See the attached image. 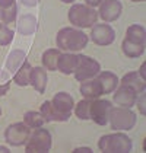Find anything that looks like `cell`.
<instances>
[{
  "label": "cell",
  "mask_w": 146,
  "mask_h": 153,
  "mask_svg": "<svg viewBox=\"0 0 146 153\" xmlns=\"http://www.w3.org/2000/svg\"><path fill=\"white\" fill-rule=\"evenodd\" d=\"M9 91V83H4V85H0V95H4Z\"/></svg>",
  "instance_id": "obj_34"
},
{
  "label": "cell",
  "mask_w": 146,
  "mask_h": 153,
  "mask_svg": "<svg viewBox=\"0 0 146 153\" xmlns=\"http://www.w3.org/2000/svg\"><path fill=\"white\" fill-rule=\"evenodd\" d=\"M88 41V35L76 28H63L57 34V47L64 51H80Z\"/></svg>",
  "instance_id": "obj_1"
},
{
  "label": "cell",
  "mask_w": 146,
  "mask_h": 153,
  "mask_svg": "<svg viewBox=\"0 0 146 153\" xmlns=\"http://www.w3.org/2000/svg\"><path fill=\"white\" fill-rule=\"evenodd\" d=\"M136 98H137L136 92L126 86H120L117 92L114 94V102L124 108H132L133 105H136Z\"/></svg>",
  "instance_id": "obj_11"
},
{
  "label": "cell",
  "mask_w": 146,
  "mask_h": 153,
  "mask_svg": "<svg viewBox=\"0 0 146 153\" xmlns=\"http://www.w3.org/2000/svg\"><path fill=\"white\" fill-rule=\"evenodd\" d=\"M25 63V53L22 50H13L7 56L6 60V69L10 73H16V70Z\"/></svg>",
  "instance_id": "obj_20"
},
{
  "label": "cell",
  "mask_w": 146,
  "mask_h": 153,
  "mask_svg": "<svg viewBox=\"0 0 146 153\" xmlns=\"http://www.w3.org/2000/svg\"><path fill=\"white\" fill-rule=\"evenodd\" d=\"M61 1H64V3H72V1H74V0H61Z\"/></svg>",
  "instance_id": "obj_37"
},
{
  "label": "cell",
  "mask_w": 146,
  "mask_h": 153,
  "mask_svg": "<svg viewBox=\"0 0 146 153\" xmlns=\"http://www.w3.org/2000/svg\"><path fill=\"white\" fill-rule=\"evenodd\" d=\"M36 28V19L32 15H24L21 16L19 22H18V31L22 35H31Z\"/></svg>",
  "instance_id": "obj_21"
},
{
  "label": "cell",
  "mask_w": 146,
  "mask_h": 153,
  "mask_svg": "<svg viewBox=\"0 0 146 153\" xmlns=\"http://www.w3.org/2000/svg\"><path fill=\"white\" fill-rule=\"evenodd\" d=\"M24 121L29 128H38V127H42V124H44V117L41 115V112L29 111V112L25 114Z\"/></svg>",
  "instance_id": "obj_25"
},
{
  "label": "cell",
  "mask_w": 146,
  "mask_h": 153,
  "mask_svg": "<svg viewBox=\"0 0 146 153\" xmlns=\"http://www.w3.org/2000/svg\"><path fill=\"white\" fill-rule=\"evenodd\" d=\"M51 104L60 114H69L70 115L73 106H74V101H73V98L67 92H59L53 98Z\"/></svg>",
  "instance_id": "obj_12"
},
{
  "label": "cell",
  "mask_w": 146,
  "mask_h": 153,
  "mask_svg": "<svg viewBox=\"0 0 146 153\" xmlns=\"http://www.w3.org/2000/svg\"><path fill=\"white\" fill-rule=\"evenodd\" d=\"M123 6L118 0H104L99 4V16L105 22H114L121 15Z\"/></svg>",
  "instance_id": "obj_10"
},
{
  "label": "cell",
  "mask_w": 146,
  "mask_h": 153,
  "mask_svg": "<svg viewBox=\"0 0 146 153\" xmlns=\"http://www.w3.org/2000/svg\"><path fill=\"white\" fill-rule=\"evenodd\" d=\"M145 101H146V95H145V91H143V92H140V96H139V98H136V102H137L139 111H140L142 115L146 114V102Z\"/></svg>",
  "instance_id": "obj_29"
},
{
  "label": "cell",
  "mask_w": 146,
  "mask_h": 153,
  "mask_svg": "<svg viewBox=\"0 0 146 153\" xmlns=\"http://www.w3.org/2000/svg\"><path fill=\"white\" fill-rule=\"evenodd\" d=\"M139 76H140L143 80H146V63H143V64L140 66V69H139Z\"/></svg>",
  "instance_id": "obj_32"
},
{
  "label": "cell",
  "mask_w": 146,
  "mask_h": 153,
  "mask_svg": "<svg viewBox=\"0 0 146 153\" xmlns=\"http://www.w3.org/2000/svg\"><path fill=\"white\" fill-rule=\"evenodd\" d=\"M22 3L26 4V6H35L38 3V0H22Z\"/></svg>",
  "instance_id": "obj_35"
},
{
  "label": "cell",
  "mask_w": 146,
  "mask_h": 153,
  "mask_svg": "<svg viewBox=\"0 0 146 153\" xmlns=\"http://www.w3.org/2000/svg\"><path fill=\"white\" fill-rule=\"evenodd\" d=\"M111 108V102L107 99H92L89 106V120L99 126H105L108 121V111Z\"/></svg>",
  "instance_id": "obj_8"
},
{
  "label": "cell",
  "mask_w": 146,
  "mask_h": 153,
  "mask_svg": "<svg viewBox=\"0 0 146 153\" xmlns=\"http://www.w3.org/2000/svg\"><path fill=\"white\" fill-rule=\"evenodd\" d=\"M76 64H77V56L74 54H60L59 57V63H57V70H60L64 74H70L74 71L76 69Z\"/></svg>",
  "instance_id": "obj_17"
},
{
  "label": "cell",
  "mask_w": 146,
  "mask_h": 153,
  "mask_svg": "<svg viewBox=\"0 0 146 153\" xmlns=\"http://www.w3.org/2000/svg\"><path fill=\"white\" fill-rule=\"evenodd\" d=\"M98 147L104 153H129L132 150V140L123 133L105 134L98 140Z\"/></svg>",
  "instance_id": "obj_2"
},
{
  "label": "cell",
  "mask_w": 146,
  "mask_h": 153,
  "mask_svg": "<svg viewBox=\"0 0 146 153\" xmlns=\"http://www.w3.org/2000/svg\"><path fill=\"white\" fill-rule=\"evenodd\" d=\"M31 136V130L25 123H15L4 131V139L12 146H24Z\"/></svg>",
  "instance_id": "obj_7"
},
{
  "label": "cell",
  "mask_w": 146,
  "mask_h": 153,
  "mask_svg": "<svg viewBox=\"0 0 146 153\" xmlns=\"http://www.w3.org/2000/svg\"><path fill=\"white\" fill-rule=\"evenodd\" d=\"M0 152L6 153V152H9V149H7V147H4V146H0Z\"/></svg>",
  "instance_id": "obj_36"
},
{
  "label": "cell",
  "mask_w": 146,
  "mask_h": 153,
  "mask_svg": "<svg viewBox=\"0 0 146 153\" xmlns=\"http://www.w3.org/2000/svg\"><path fill=\"white\" fill-rule=\"evenodd\" d=\"M50 149H51V134L41 127H38L25 143V150L29 153L48 152Z\"/></svg>",
  "instance_id": "obj_6"
},
{
  "label": "cell",
  "mask_w": 146,
  "mask_h": 153,
  "mask_svg": "<svg viewBox=\"0 0 146 153\" xmlns=\"http://www.w3.org/2000/svg\"><path fill=\"white\" fill-rule=\"evenodd\" d=\"M121 86H126V88L132 89L136 94H140V92L145 91L146 83H145V80L139 76L137 71H130V73L124 74V77L121 79Z\"/></svg>",
  "instance_id": "obj_13"
},
{
  "label": "cell",
  "mask_w": 146,
  "mask_h": 153,
  "mask_svg": "<svg viewBox=\"0 0 146 153\" xmlns=\"http://www.w3.org/2000/svg\"><path fill=\"white\" fill-rule=\"evenodd\" d=\"M98 13L88 4H73L69 10V21L77 28H91L97 24Z\"/></svg>",
  "instance_id": "obj_3"
},
{
  "label": "cell",
  "mask_w": 146,
  "mask_h": 153,
  "mask_svg": "<svg viewBox=\"0 0 146 153\" xmlns=\"http://www.w3.org/2000/svg\"><path fill=\"white\" fill-rule=\"evenodd\" d=\"M59 57H60V51L56 48L47 50L42 54V64L47 70H57V63H59Z\"/></svg>",
  "instance_id": "obj_22"
},
{
  "label": "cell",
  "mask_w": 146,
  "mask_h": 153,
  "mask_svg": "<svg viewBox=\"0 0 146 153\" xmlns=\"http://www.w3.org/2000/svg\"><path fill=\"white\" fill-rule=\"evenodd\" d=\"M91 39L98 45H110L115 39V32L107 24L94 25V28L91 31Z\"/></svg>",
  "instance_id": "obj_9"
},
{
  "label": "cell",
  "mask_w": 146,
  "mask_h": 153,
  "mask_svg": "<svg viewBox=\"0 0 146 153\" xmlns=\"http://www.w3.org/2000/svg\"><path fill=\"white\" fill-rule=\"evenodd\" d=\"M108 121L114 130H132L136 124V114L130 108L124 106H115L110 108Z\"/></svg>",
  "instance_id": "obj_4"
},
{
  "label": "cell",
  "mask_w": 146,
  "mask_h": 153,
  "mask_svg": "<svg viewBox=\"0 0 146 153\" xmlns=\"http://www.w3.org/2000/svg\"><path fill=\"white\" fill-rule=\"evenodd\" d=\"M126 38H127V39H132V41H136V42H139V44H145V39H146L145 28H143L142 25H137V24L129 26Z\"/></svg>",
  "instance_id": "obj_24"
},
{
  "label": "cell",
  "mask_w": 146,
  "mask_h": 153,
  "mask_svg": "<svg viewBox=\"0 0 146 153\" xmlns=\"http://www.w3.org/2000/svg\"><path fill=\"white\" fill-rule=\"evenodd\" d=\"M12 4H15V0H0V9L10 7Z\"/></svg>",
  "instance_id": "obj_30"
},
{
  "label": "cell",
  "mask_w": 146,
  "mask_h": 153,
  "mask_svg": "<svg viewBox=\"0 0 146 153\" xmlns=\"http://www.w3.org/2000/svg\"><path fill=\"white\" fill-rule=\"evenodd\" d=\"M31 70H32V67H31V64L29 63H26L25 61L24 64L16 70L15 73V82L16 85H19V86H26L28 83H29V76H31Z\"/></svg>",
  "instance_id": "obj_23"
},
{
  "label": "cell",
  "mask_w": 146,
  "mask_h": 153,
  "mask_svg": "<svg viewBox=\"0 0 146 153\" xmlns=\"http://www.w3.org/2000/svg\"><path fill=\"white\" fill-rule=\"evenodd\" d=\"M13 39V31L9 29L6 24H0V45H7Z\"/></svg>",
  "instance_id": "obj_28"
},
{
  "label": "cell",
  "mask_w": 146,
  "mask_h": 153,
  "mask_svg": "<svg viewBox=\"0 0 146 153\" xmlns=\"http://www.w3.org/2000/svg\"><path fill=\"white\" fill-rule=\"evenodd\" d=\"M80 94L88 99H95L99 95H102V91H101V86H99L97 79L95 80L88 79L80 85Z\"/></svg>",
  "instance_id": "obj_19"
},
{
  "label": "cell",
  "mask_w": 146,
  "mask_h": 153,
  "mask_svg": "<svg viewBox=\"0 0 146 153\" xmlns=\"http://www.w3.org/2000/svg\"><path fill=\"white\" fill-rule=\"evenodd\" d=\"M41 115L44 117V121H67L70 115L69 114H60L50 101H45L41 105Z\"/></svg>",
  "instance_id": "obj_16"
},
{
  "label": "cell",
  "mask_w": 146,
  "mask_h": 153,
  "mask_svg": "<svg viewBox=\"0 0 146 153\" xmlns=\"http://www.w3.org/2000/svg\"><path fill=\"white\" fill-rule=\"evenodd\" d=\"M0 115H1V109H0Z\"/></svg>",
  "instance_id": "obj_39"
},
{
  "label": "cell",
  "mask_w": 146,
  "mask_h": 153,
  "mask_svg": "<svg viewBox=\"0 0 146 153\" xmlns=\"http://www.w3.org/2000/svg\"><path fill=\"white\" fill-rule=\"evenodd\" d=\"M73 152L74 153H92V149L91 147H77Z\"/></svg>",
  "instance_id": "obj_33"
},
{
  "label": "cell",
  "mask_w": 146,
  "mask_h": 153,
  "mask_svg": "<svg viewBox=\"0 0 146 153\" xmlns=\"http://www.w3.org/2000/svg\"><path fill=\"white\" fill-rule=\"evenodd\" d=\"M91 101L92 99H83V101H80L76 108H74V114H76V117L80 118V120H89V106H91Z\"/></svg>",
  "instance_id": "obj_26"
},
{
  "label": "cell",
  "mask_w": 146,
  "mask_h": 153,
  "mask_svg": "<svg viewBox=\"0 0 146 153\" xmlns=\"http://www.w3.org/2000/svg\"><path fill=\"white\" fill-rule=\"evenodd\" d=\"M86 1V4L88 6H91V7H95V6H99L104 0H85Z\"/></svg>",
  "instance_id": "obj_31"
},
{
  "label": "cell",
  "mask_w": 146,
  "mask_h": 153,
  "mask_svg": "<svg viewBox=\"0 0 146 153\" xmlns=\"http://www.w3.org/2000/svg\"><path fill=\"white\" fill-rule=\"evenodd\" d=\"M121 48H123V53L130 57V59H136V57H140L145 51V44H139L136 41H132V39H127L124 38L121 44Z\"/></svg>",
  "instance_id": "obj_18"
},
{
  "label": "cell",
  "mask_w": 146,
  "mask_h": 153,
  "mask_svg": "<svg viewBox=\"0 0 146 153\" xmlns=\"http://www.w3.org/2000/svg\"><path fill=\"white\" fill-rule=\"evenodd\" d=\"M0 18H1L3 24L13 22V21H15V18H16V4H12L10 7L0 9Z\"/></svg>",
  "instance_id": "obj_27"
},
{
  "label": "cell",
  "mask_w": 146,
  "mask_h": 153,
  "mask_svg": "<svg viewBox=\"0 0 146 153\" xmlns=\"http://www.w3.org/2000/svg\"><path fill=\"white\" fill-rule=\"evenodd\" d=\"M132 1H145V0H132Z\"/></svg>",
  "instance_id": "obj_38"
},
{
  "label": "cell",
  "mask_w": 146,
  "mask_h": 153,
  "mask_svg": "<svg viewBox=\"0 0 146 153\" xmlns=\"http://www.w3.org/2000/svg\"><path fill=\"white\" fill-rule=\"evenodd\" d=\"M29 83L35 88L36 92L44 94L45 88H47V71L42 67H34L31 70V76H29Z\"/></svg>",
  "instance_id": "obj_15"
},
{
  "label": "cell",
  "mask_w": 146,
  "mask_h": 153,
  "mask_svg": "<svg viewBox=\"0 0 146 153\" xmlns=\"http://www.w3.org/2000/svg\"><path fill=\"white\" fill-rule=\"evenodd\" d=\"M99 70H101V67H99V63L97 60L91 59L88 56L79 54L77 56V64H76V69L73 73H74L76 80L85 82L88 79H92L94 76H97Z\"/></svg>",
  "instance_id": "obj_5"
},
{
  "label": "cell",
  "mask_w": 146,
  "mask_h": 153,
  "mask_svg": "<svg viewBox=\"0 0 146 153\" xmlns=\"http://www.w3.org/2000/svg\"><path fill=\"white\" fill-rule=\"evenodd\" d=\"M97 80L99 83V86H101L102 94H111V92H114L115 88H117V85H118V77L114 73H111V71H102V73H99Z\"/></svg>",
  "instance_id": "obj_14"
}]
</instances>
